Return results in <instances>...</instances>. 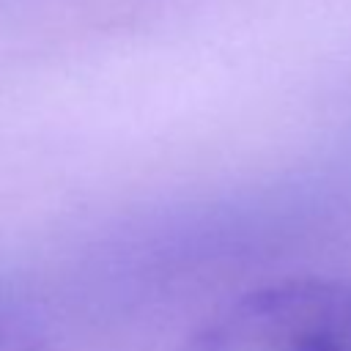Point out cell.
I'll use <instances>...</instances> for the list:
<instances>
[{
	"instance_id": "2",
	"label": "cell",
	"mask_w": 351,
	"mask_h": 351,
	"mask_svg": "<svg viewBox=\"0 0 351 351\" xmlns=\"http://www.w3.org/2000/svg\"><path fill=\"white\" fill-rule=\"evenodd\" d=\"M8 335V318L0 313V337H5Z\"/></svg>"
},
{
	"instance_id": "1",
	"label": "cell",
	"mask_w": 351,
	"mask_h": 351,
	"mask_svg": "<svg viewBox=\"0 0 351 351\" xmlns=\"http://www.w3.org/2000/svg\"><path fill=\"white\" fill-rule=\"evenodd\" d=\"M167 351H351V280L293 277L261 285Z\"/></svg>"
}]
</instances>
